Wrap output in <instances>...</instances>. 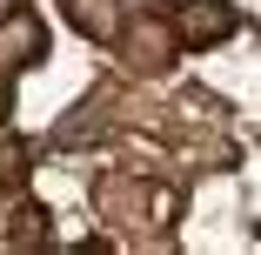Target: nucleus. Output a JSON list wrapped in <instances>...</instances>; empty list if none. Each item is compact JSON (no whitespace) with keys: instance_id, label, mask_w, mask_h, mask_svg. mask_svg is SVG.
I'll return each instance as SVG.
<instances>
[{"instance_id":"nucleus-5","label":"nucleus","mask_w":261,"mask_h":255,"mask_svg":"<svg viewBox=\"0 0 261 255\" xmlns=\"http://www.w3.org/2000/svg\"><path fill=\"white\" fill-rule=\"evenodd\" d=\"M7 242L14 248H47V208L40 201H20V208L7 215Z\"/></svg>"},{"instance_id":"nucleus-1","label":"nucleus","mask_w":261,"mask_h":255,"mask_svg":"<svg viewBox=\"0 0 261 255\" xmlns=\"http://www.w3.org/2000/svg\"><path fill=\"white\" fill-rule=\"evenodd\" d=\"M234 27H241V14L228 0H174V14H168V34H174V47H188V54L234 40Z\"/></svg>"},{"instance_id":"nucleus-6","label":"nucleus","mask_w":261,"mask_h":255,"mask_svg":"<svg viewBox=\"0 0 261 255\" xmlns=\"http://www.w3.org/2000/svg\"><path fill=\"white\" fill-rule=\"evenodd\" d=\"M0 188H27V141L0 121Z\"/></svg>"},{"instance_id":"nucleus-4","label":"nucleus","mask_w":261,"mask_h":255,"mask_svg":"<svg viewBox=\"0 0 261 255\" xmlns=\"http://www.w3.org/2000/svg\"><path fill=\"white\" fill-rule=\"evenodd\" d=\"M67 20H74V34L114 47V34H121V0H67Z\"/></svg>"},{"instance_id":"nucleus-7","label":"nucleus","mask_w":261,"mask_h":255,"mask_svg":"<svg viewBox=\"0 0 261 255\" xmlns=\"http://www.w3.org/2000/svg\"><path fill=\"white\" fill-rule=\"evenodd\" d=\"M7 114H14V74L0 67V121H7Z\"/></svg>"},{"instance_id":"nucleus-3","label":"nucleus","mask_w":261,"mask_h":255,"mask_svg":"<svg viewBox=\"0 0 261 255\" xmlns=\"http://www.w3.org/2000/svg\"><path fill=\"white\" fill-rule=\"evenodd\" d=\"M114 40H127V54H141V67H147V74H161V67L174 61V34H168V20H161V14H134V34L121 27Z\"/></svg>"},{"instance_id":"nucleus-2","label":"nucleus","mask_w":261,"mask_h":255,"mask_svg":"<svg viewBox=\"0 0 261 255\" xmlns=\"http://www.w3.org/2000/svg\"><path fill=\"white\" fill-rule=\"evenodd\" d=\"M47 61V20L34 7H7L0 14V67L20 74V67H40Z\"/></svg>"}]
</instances>
